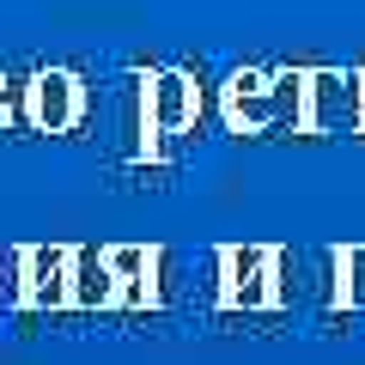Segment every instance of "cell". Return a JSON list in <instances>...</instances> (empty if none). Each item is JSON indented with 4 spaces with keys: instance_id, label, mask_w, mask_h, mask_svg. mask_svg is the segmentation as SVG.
<instances>
[{
    "instance_id": "cell-7",
    "label": "cell",
    "mask_w": 365,
    "mask_h": 365,
    "mask_svg": "<svg viewBox=\"0 0 365 365\" xmlns=\"http://www.w3.org/2000/svg\"><path fill=\"white\" fill-rule=\"evenodd\" d=\"M262 268H268V256H262V250H250V256H225L232 299H262Z\"/></svg>"
},
{
    "instance_id": "cell-3",
    "label": "cell",
    "mask_w": 365,
    "mask_h": 365,
    "mask_svg": "<svg viewBox=\"0 0 365 365\" xmlns=\"http://www.w3.org/2000/svg\"><path fill=\"white\" fill-rule=\"evenodd\" d=\"M140 110H146V128L158 140L170 134H189L201 122V86L195 73H182V67H158V73L140 79Z\"/></svg>"
},
{
    "instance_id": "cell-10",
    "label": "cell",
    "mask_w": 365,
    "mask_h": 365,
    "mask_svg": "<svg viewBox=\"0 0 365 365\" xmlns=\"http://www.w3.org/2000/svg\"><path fill=\"white\" fill-rule=\"evenodd\" d=\"M110 274H128V280H134V274H146V268H153V256H146V250H110Z\"/></svg>"
},
{
    "instance_id": "cell-1",
    "label": "cell",
    "mask_w": 365,
    "mask_h": 365,
    "mask_svg": "<svg viewBox=\"0 0 365 365\" xmlns=\"http://www.w3.org/2000/svg\"><path fill=\"white\" fill-rule=\"evenodd\" d=\"M311 134H365V67H311Z\"/></svg>"
},
{
    "instance_id": "cell-6",
    "label": "cell",
    "mask_w": 365,
    "mask_h": 365,
    "mask_svg": "<svg viewBox=\"0 0 365 365\" xmlns=\"http://www.w3.org/2000/svg\"><path fill=\"white\" fill-rule=\"evenodd\" d=\"M67 280H73V274H67V256L61 250H37V256H31V292H37V299H67Z\"/></svg>"
},
{
    "instance_id": "cell-9",
    "label": "cell",
    "mask_w": 365,
    "mask_h": 365,
    "mask_svg": "<svg viewBox=\"0 0 365 365\" xmlns=\"http://www.w3.org/2000/svg\"><path fill=\"white\" fill-rule=\"evenodd\" d=\"M341 274H347V299L365 304V250H347L341 256Z\"/></svg>"
},
{
    "instance_id": "cell-12",
    "label": "cell",
    "mask_w": 365,
    "mask_h": 365,
    "mask_svg": "<svg viewBox=\"0 0 365 365\" xmlns=\"http://www.w3.org/2000/svg\"><path fill=\"white\" fill-rule=\"evenodd\" d=\"M6 122H13V104H6V98H0V134H6Z\"/></svg>"
},
{
    "instance_id": "cell-4",
    "label": "cell",
    "mask_w": 365,
    "mask_h": 365,
    "mask_svg": "<svg viewBox=\"0 0 365 365\" xmlns=\"http://www.w3.org/2000/svg\"><path fill=\"white\" fill-rule=\"evenodd\" d=\"M220 116L232 134H274V73L237 67L220 86Z\"/></svg>"
},
{
    "instance_id": "cell-8",
    "label": "cell",
    "mask_w": 365,
    "mask_h": 365,
    "mask_svg": "<svg viewBox=\"0 0 365 365\" xmlns=\"http://www.w3.org/2000/svg\"><path fill=\"white\" fill-rule=\"evenodd\" d=\"M73 292H79V299H110V262H104V256H98V262L79 256V268H73Z\"/></svg>"
},
{
    "instance_id": "cell-13",
    "label": "cell",
    "mask_w": 365,
    "mask_h": 365,
    "mask_svg": "<svg viewBox=\"0 0 365 365\" xmlns=\"http://www.w3.org/2000/svg\"><path fill=\"white\" fill-rule=\"evenodd\" d=\"M0 98H6V79H0Z\"/></svg>"
},
{
    "instance_id": "cell-11",
    "label": "cell",
    "mask_w": 365,
    "mask_h": 365,
    "mask_svg": "<svg viewBox=\"0 0 365 365\" xmlns=\"http://www.w3.org/2000/svg\"><path fill=\"white\" fill-rule=\"evenodd\" d=\"M19 292V250H0V299Z\"/></svg>"
},
{
    "instance_id": "cell-5",
    "label": "cell",
    "mask_w": 365,
    "mask_h": 365,
    "mask_svg": "<svg viewBox=\"0 0 365 365\" xmlns=\"http://www.w3.org/2000/svg\"><path fill=\"white\" fill-rule=\"evenodd\" d=\"M274 134H311V67L274 73Z\"/></svg>"
},
{
    "instance_id": "cell-2",
    "label": "cell",
    "mask_w": 365,
    "mask_h": 365,
    "mask_svg": "<svg viewBox=\"0 0 365 365\" xmlns=\"http://www.w3.org/2000/svg\"><path fill=\"white\" fill-rule=\"evenodd\" d=\"M86 104H91L86 79L67 73V67H43V73L25 79V116L43 134H73L86 122Z\"/></svg>"
}]
</instances>
